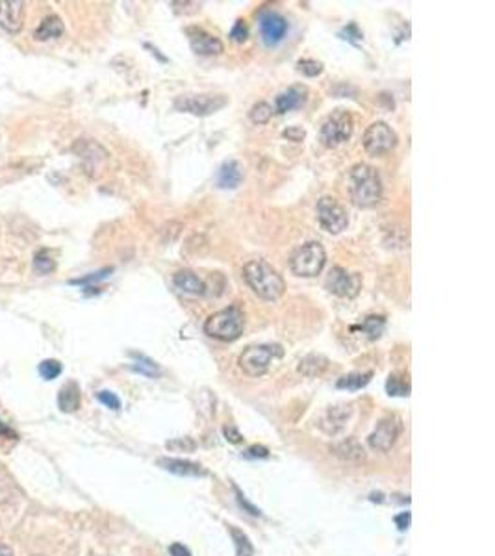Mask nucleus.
<instances>
[{
  "instance_id": "1",
  "label": "nucleus",
  "mask_w": 495,
  "mask_h": 556,
  "mask_svg": "<svg viewBox=\"0 0 495 556\" xmlns=\"http://www.w3.org/2000/svg\"><path fill=\"white\" fill-rule=\"evenodd\" d=\"M383 180L375 167L367 163H356L349 171V195L353 204L367 210L381 204L383 200Z\"/></svg>"
},
{
  "instance_id": "2",
  "label": "nucleus",
  "mask_w": 495,
  "mask_h": 556,
  "mask_svg": "<svg viewBox=\"0 0 495 556\" xmlns=\"http://www.w3.org/2000/svg\"><path fill=\"white\" fill-rule=\"evenodd\" d=\"M243 280L264 301H279L286 292V282L279 271L265 260H251L243 265Z\"/></svg>"
},
{
  "instance_id": "3",
  "label": "nucleus",
  "mask_w": 495,
  "mask_h": 556,
  "mask_svg": "<svg viewBox=\"0 0 495 556\" xmlns=\"http://www.w3.org/2000/svg\"><path fill=\"white\" fill-rule=\"evenodd\" d=\"M245 329V313L239 306H228L206 319L205 332L214 340L236 341Z\"/></svg>"
},
{
  "instance_id": "4",
  "label": "nucleus",
  "mask_w": 495,
  "mask_h": 556,
  "mask_svg": "<svg viewBox=\"0 0 495 556\" xmlns=\"http://www.w3.org/2000/svg\"><path fill=\"white\" fill-rule=\"evenodd\" d=\"M284 351L280 345L273 343H264V345H251L239 354L237 366L247 377H262L269 371L275 360L282 358Z\"/></svg>"
},
{
  "instance_id": "5",
  "label": "nucleus",
  "mask_w": 495,
  "mask_h": 556,
  "mask_svg": "<svg viewBox=\"0 0 495 556\" xmlns=\"http://www.w3.org/2000/svg\"><path fill=\"white\" fill-rule=\"evenodd\" d=\"M327 264V253L319 241H308L301 245L290 258V269L295 276L312 278L323 271Z\"/></svg>"
},
{
  "instance_id": "6",
  "label": "nucleus",
  "mask_w": 495,
  "mask_h": 556,
  "mask_svg": "<svg viewBox=\"0 0 495 556\" xmlns=\"http://www.w3.org/2000/svg\"><path fill=\"white\" fill-rule=\"evenodd\" d=\"M353 130H355L353 115L349 112H345V110H336L323 121L319 137H321V143L325 146L336 149V146L343 145L347 140H350Z\"/></svg>"
},
{
  "instance_id": "7",
  "label": "nucleus",
  "mask_w": 495,
  "mask_h": 556,
  "mask_svg": "<svg viewBox=\"0 0 495 556\" xmlns=\"http://www.w3.org/2000/svg\"><path fill=\"white\" fill-rule=\"evenodd\" d=\"M78 160H80L84 173L89 174L91 179H98L103 174L106 163H108V151L95 140H76L73 145Z\"/></svg>"
},
{
  "instance_id": "8",
  "label": "nucleus",
  "mask_w": 495,
  "mask_h": 556,
  "mask_svg": "<svg viewBox=\"0 0 495 556\" xmlns=\"http://www.w3.org/2000/svg\"><path fill=\"white\" fill-rule=\"evenodd\" d=\"M228 104L225 95H214V93H202V95H182L175 100V108L178 112L197 115V117H208L216 112L223 110Z\"/></svg>"
},
{
  "instance_id": "9",
  "label": "nucleus",
  "mask_w": 495,
  "mask_h": 556,
  "mask_svg": "<svg viewBox=\"0 0 495 556\" xmlns=\"http://www.w3.org/2000/svg\"><path fill=\"white\" fill-rule=\"evenodd\" d=\"M397 141L399 137L395 130L383 121L369 124L362 135V145H364L367 154H371V156H383L397 146Z\"/></svg>"
},
{
  "instance_id": "10",
  "label": "nucleus",
  "mask_w": 495,
  "mask_h": 556,
  "mask_svg": "<svg viewBox=\"0 0 495 556\" xmlns=\"http://www.w3.org/2000/svg\"><path fill=\"white\" fill-rule=\"evenodd\" d=\"M316 216H318L319 227L329 234L343 232L347 225H349L347 210L334 197H321L318 200Z\"/></svg>"
},
{
  "instance_id": "11",
  "label": "nucleus",
  "mask_w": 495,
  "mask_h": 556,
  "mask_svg": "<svg viewBox=\"0 0 495 556\" xmlns=\"http://www.w3.org/2000/svg\"><path fill=\"white\" fill-rule=\"evenodd\" d=\"M401 433H403V421L397 416H386L373 428V433L367 437V445L375 453H387L397 443Z\"/></svg>"
},
{
  "instance_id": "12",
  "label": "nucleus",
  "mask_w": 495,
  "mask_h": 556,
  "mask_svg": "<svg viewBox=\"0 0 495 556\" xmlns=\"http://www.w3.org/2000/svg\"><path fill=\"white\" fill-rule=\"evenodd\" d=\"M325 287L338 297L355 299L362 290V276L358 273H349L343 267H332L327 275Z\"/></svg>"
},
{
  "instance_id": "13",
  "label": "nucleus",
  "mask_w": 495,
  "mask_h": 556,
  "mask_svg": "<svg viewBox=\"0 0 495 556\" xmlns=\"http://www.w3.org/2000/svg\"><path fill=\"white\" fill-rule=\"evenodd\" d=\"M288 28H290L288 27V21L280 13H276V11L267 10L260 15V32H262L264 43L267 47L279 45L286 38Z\"/></svg>"
},
{
  "instance_id": "14",
  "label": "nucleus",
  "mask_w": 495,
  "mask_h": 556,
  "mask_svg": "<svg viewBox=\"0 0 495 556\" xmlns=\"http://www.w3.org/2000/svg\"><path fill=\"white\" fill-rule=\"evenodd\" d=\"M186 33H188L189 45H191V50H193L195 54L219 56L223 54V50H225V47L221 43V39H217L216 36H212V33H208L206 30H202V28L191 27L186 30Z\"/></svg>"
},
{
  "instance_id": "15",
  "label": "nucleus",
  "mask_w": 495,
  "mask_h": 556,
  "mask_svg": "<svg viewBox=\"0 0 495 556\" xmlns=\"http://www.w3.org/2000/svg\"><path fill=\"white\" fill-rule=\"evenodd\" d=\"M350 416H353V408L349 405L330 406L323 412V416L319 417L318 425L327 436H336L347 427Z\"/></svg>"
},
{
  "instance_id": "16",
  "label": "nucleus",
  "mask_w": 495,
  "mask_h": 556,
  "mask_svg": "<svg viewBox=\"0 0 495 556\" xmlns=\"http://www.w3.org/2000/svg\"><path fill=\"white\" fill-rule=\"evenodd\" d=\"M24 21V2L2 0L0 2V28L8 33L21 32Z\"/></svg>"
},
{
  "instance_id": "17",
  "label": "nucleus",
  "mask_w": 495,
  "mask_h": 556,
  "mask_svg": "<svg viewBox=\"0 0 495 556\" xmlns=\"http://www.w3.org/2000/svg\"><path fill=\"white\" fill-rule=\"evenodd\" d=\"M330 453L341 462H350V464H360L367 458L366 447L356 437H343L339 442H334L330 445Z\"/></svg>"
},
{
  "instance_id": "18",
  "label": "nucleus",
  "mask_w": 495,
  "mask_h": 556,
  "mask_svg": "<svg viewBox=\"0 0 495 556\" xmlns=\"http://www.w3.org/2000/svg\"><path fill=\"white\" fill-rule=\"evenodd\" d=\"M158 465L162 469L169 471L172 475L178 476H206L208 471L202 467L197 462H191V460H184V458H160L158 460Z\"/></svg>"
},
{
  "instance_id": "19",
  "label": "nucleus",
  "mask_w": 495,
  "mask_h": 556,
  "mask_svg": "<svg viewBox=\"0 0 495 556\" xmlns=\"http://www.w3.org/2000/svg\"><path fill=\"white\" fill-rule=\"evenodd\" d=\"M306 87L304 86H291L286 91H282L275 98V112L276 114H288L291 110L301 108L302 104L306 103Z\"/></svg>"
},
{
  "instance_id": "20",
  "label": "nucleus",
  "mask_w": 495,
  "mask_h": 556,
  "mask_svg": "<svg viewBox=\"0 0 495 556\" xmlns=\"http://www.w3.org/2000/svg\"><path fill=\"white\" fill-rule=\"evenodd\" d=\"M172 284L177 287L178 292L188 293V295H205L206 293V284L202 278L195 275L193 271L182 269L175 273L172 276Z\"/></svg>"
},
{
  "instance_id": "21",
  "label": "nucleus",
  "mask_w": 495,
  "mask_h": 556,
  "mask_svg": "<svg viewBox=\"0 0 495 556\" xmlns=\"http://www.w3.org/2000/svg\"><path fill=\"white\" fill-rule=\"evenodd\" d=\"M64 32V21L58 15H49L39 22V27L34 32V38H36V41H52V39L61 38Z\"/></svg>"
},
{
  "instance_id": "22",
  "label": "nucleus",
  "mask_w": 495,
  "mask_h": 556,
  "mask_svg": "<svg viewBox=\"0 0 495 556\" xmlns=\"http://www.w3.org/2000/svg\"><path fill=\"white\" fill-rule=\"evenodd\" d=\"M242 165L236 160H230V162H225L221 165L219 173H217V186L221 189H236L242 184Z\"/></svg>"
},
{
  "instance_id": "23",
  "label": "nucleus",
  "mask_w": 495,
  "mask_h": 556,
  "mask_svg": "<svg viewBox=\"0 0 495 556\" xmlns=\"http://www.w3.org/2000/svg\"><path fill=\"white\" fill-rule=\"evenodd\" d=\"M82 403V395H80V388L76 382H67L64 388L59 389L58 393V406L59 410L65 412V414H71V412H76L80 408Z\"/></svg>"
},
{
  "instance_id": "24",
  "label": "nucleus",
  "mask_w": 495,
  "mask_h": 556,
  "mask_svg": "<svg viewBox=\"0 0 495 556\" xmlns=\"http://www.w3.org/2000/svg\"><path fill=\"white\" fill-rule=\"evenodd\" d=\"M329 358L323 356V354H308L299 362L297 366V371L304 375L308 378H316L321 377L327 369H329Z\"/></svg>"
},
{
  "instance_id": "25",
  "label": "nucleus",
  "mask_w": 495,
  "mask_h": 556,
  "mask_svg": "<svg viewBox=\"0 0 495 556\" xmlns=\"http://www.w3.org/2000/svg\"><path fill=\"white\" fill-rule=\"evenodd\" d=\"M373 371H364V373H349L345 375L336 382L338 389H349V391H358V389L366 388L367 384L371 382Z\"/></svg>"
},
{
  "instance_id": "26",
  "label": "nucleus",
  "mask_w": 495,
  "mask_h": 556,
  "mask_svg": "<svg viewBox=\"0 0 495 556\" xmlns=\"http://www.w3.org/2000/svg\"><path fill=\"white\" fill-rule=\"evenodd\" d=\"M130 356L134 358V362H132L130 368L134 369L135 373L149 378H158L162 375V368L149 356H143V354H138V352H130Z\"/></svg>"
},
{
  "instance_id": "27",
  "label": "nucleus",
  "mask_w": 495,
  "mask_h": 556,
  "mask_svg": "<svg viewBox=\"0 0 495 556\" xmlns=\"http://www.w3.org/2000/svg\"><path fill=\"white\" fill-rule=\"evenodd\" d=\"M386 391L387 395H392V397H408L410 395L408 375H404V373H392V375L387 377Z\"/></svg>"
},
{
  "instance_id": "28",
  "label": "nucleus",
  "mask_w": 495,
  "mask_h": 556,
  "mask_svg": "<svg viewBox=\"0 0 495 556\" xmlns=\"http://www.w3.org/2000/svg\"><path fill=\"white\" fill-rule=\"evenodd\" d=\"M386 329V319L383 315H369L364 319V323L360 324V330L369 338V340H377L381 338V334Z\"/></svg>"
},
{
  "instance_id": "29",
  "label": "nucleus",
  "mask_w": 495,
  "mask_h": 556,
  "mask_svg": "<svg viewBox=\"0 0 495 556\" xmlns=\"http://www.w3.org/2000/svg\"><path fill=\"white\" fill-rule=\"evenodd\" d=\"M230 536L232 541H234V547H236V555L237 556H254V547L249 540V536L239 530L237 527H230Z\"/></svg>"
},
{
  "instance_id": "30",
  "label": "nucleus",
  "mask_w": 495,
  "mask_h": 556,
  "mask_svg": "<svg viewBox=\"0 0 495 556\" xmlns=\"http://www.w3.org/2000/svg\"><path fill=\"white\" fill-rule=\"evenodd\" d=\"M273 114H275V110H273L271 104L256 103L251 108V112H249V117H251V121L254 124H267L271 121V117H273Z\"/></svg>"
},
{
  "instance_id": "31",
  "label": "nucleus",
  "mask_w": 495,
  "mask_h": 556,
  "mask_svg": "<svg viewBox=\"0 0 495 556\" xmlns=\"http://www.w3.org/2000/svg\"><path fill=\"white\" fill-rule=\"evenodd\" d=\"M165 449L171 451V453H195L197 451V442L193 437H172V439H167L165 442Z\"/></svg>"
},
{
  "instance_id": "32",
  "label": "nucleus",
  "mask_w": 495,
  "mask_h": 556,
  "mask_svg": "<svg viewBox=\"0 0 495 556\" xmlns=\"http://www.w3.org/2000/svg\"><path fill=\"white\" fill-rule=\"evenodd\" d=\"M38 371L45 380H54V378H58L59 375H61L64 366H61L58 360H52V358H50V360H43V362L39 363Z\"/></svg>"
},
{
  "instance_id": "33",
  "label": "nucleus",
  "mask_w": 495,
  "mask_h": 556,
  "mask_svg": "<svg viewBox=\"0 0 495 556\" xmlns=\"http://www.w3.org/2000/svg\"><path fill=\"white\" fill-rule=\"evenodd\" d=\"M34 269L39 275H49L56 269V262L47 253H38L34 256Z\"/></svg>"
},
{
  "instance_id": "34",
  "label": "nucleus",
  "mask_w": 495,
  "mask_h": 556,
  "mask_svg": "<svg viewBox=\"0 0 495 556\" xmlns=\"http://www.w3.org/2000/svg\"><path fill=\"white\" fill-rule=\"evenodd\" d=\"M297 70L304 76H319L323 73V63L318 60H299L297 61Z\"/></svg>"
},
{
  "instance_id": "35",
  "label": "nucleus",
  "mask_w": 495,
  "mask_h": 556,
  "mask_svg": "<svg viewBox=\"0 0 495 556\" xmlns=\"http://www.w3.org/2000/svg\"><path fill=\"white\" fill-rule=\"evenodd\" d=\"M97 399L103 403L106 408H110V410L117 412L121 410V399H119L117 395L113 393V391H108V389H103V391H98L97 393Z\"/></svg>"
},
{
  "instance_id": "36",
  "label": "nucleus",
  "mask_w": 495,
  "mask_h": 556,
  "mask_svg": "<svg viewBox=\"0 0 495 556\" xmlns=\"http://www.w3.org/2000/svg\"><path fill=\"white\" fill-rule=\"evenodd\" d=\"M112 271H113L112 267H108V269H103V271H97V273H91V275L84 276V278H76V280H71V284H76V286H87V284H95V282L108 278Z\"/></svg>"
},
{
  "instance_id": "37",
  "label": "nucleus",
  "mask_w": 495,
  "mask_h": 556,
  "mask_svg": "<svg viewBox=\"0 0 495 556\" xmlns=\"http://www.w3.org/2000/svg\"><path fill=\"white\" fill-rule=\"evenodd\" d=\"M230 38L232 41H236V43H243V41L249 38L247 24H245L243 19H237V21L234 22V27H232L230 30Z\"/></svg>"
},
{
  "instance_id": "38",
  "label": "nucleus",
  "mask_w": 495,
  "mask_h": 556,
  "mask_svg": "<svg viewBox=\"0 0 495 556\" xmlns=\"http://www.w3.org/2000/svg\"><path fill=\"white\" fill-rule=\"evenodd\" d=\"M282 137H286L288 141H295V143H301L304 137H306V132L301 126H290L282 132Z\"/></svg>"
},
{
  "instance_id": "39",
  "label": "nucleus",
  "mask_w": 495,
  "mask_h": 556,
  "mask_svg": "<svg viewBox=\"0 0 495 556\" xmlns=\"http://www.w3.org/2000/svg\"><path fill=\"white\" fill-rule=\"evenodd\" d=\"M234 490H236V497H237V502H239V506L245 508V510H247L251 516H260V513H262L260 512V508H256L253 502H249L247 499H245V495H243V493L237 490V486H234Z\"/></svg>"
},
{
  "instance_id": "40",
  "label": "nucleus",
  "mask_w": 495,
  "mask_h": 556,
  "mask_svg": "<svg viewBox=\"0 0 495 556\" xmlns=\"http://www.w3.org/2000/svg\"><path fill=\"white\" fill-rule=\"evenodd\" d=\"M245 456H249V458H267V456H269V451H267V447H264V445H253V447L247 449Z\"/></svg>"
},
{
  "instance_id": "41",
  "label": "nucleus",
  "mask_w": 495,
  "mask_h": 556,
  "mask_svg": "<svg viewBox=\"0 0 495 556\" xmlns=\"http://www.w3.org/2000/svg\"><path fill=\"white\" fill-rule=\"evenodd\" d=\"M223 434H225L226 442H230V443H242L243 442L242 433H239L236 427H232V425H228V427L223 428Z\"/></svg>"
},
{
  "instance_id": "42",
  "label": "nucleus",
  "mask_w": 495,
  "mask_h": 556,
  "mask_svg": "<svg viewBox=\"0 0 495 556\" xmlns=\"http://www.w3.org/2000/svg\"><path fill=\"white\" fill-rule=\"evenodd\" d=\"M169 555L171 556H191V551L184 543H171L169 546Z\"/></svg>"
},
{
  "instance_id": "43",
  "label": "nucleus",
  "mask_w": 495,
  "mask_h": 556,
  "mask_svg": "<svg viewBox=\"0 0 495 556\" xmlns=\"http://www.w3.org/2000/svg\"><path fill=\"white\" fill-rule=\"evenodd\" d=\"M395 525L399 530H406L410 527V512H403L395 516Z\"/></svg>"
},
{
  "instance_id": "44",
  "label": "nucleus",
  "mask_w": 495,
  "mask_h": 556,
  "mask_svg": "<svg viewBox=\"0 0 495 556\" xmlns=\"http://www.w3.org/2000/svg\"><path fill=\"white\" fill-rule=\"evenodd\" d=\"M0 434H2V436H8V437H17L15 434L11 433L10 428L6 427V425H4V423H2V421H0Z\"/></svg>"
},
{
  "instance_id": "45",
  "label": "nucleus",
  "mask_w": 495,
  "mask_h": 556,
  "mask_svg": "<svg viewBox=\"0 0 495 556\" xmlns=\"http://www.w3.org/2000/svg\"><path fill=\"white\" fill-rule=\"evenodd\" d=\"M0 556H13V551L4 543H0Z\"/></svg>"
}]
</instances>
